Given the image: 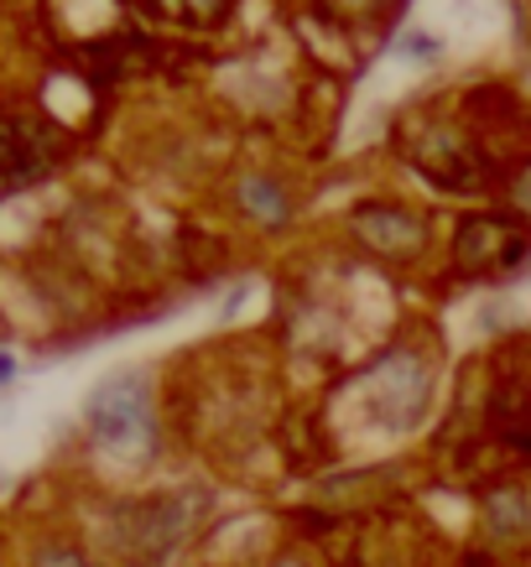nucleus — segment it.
Listing matches in <instances>:
<instances>
[{
  "label": "nucleus",
  "mask_w": 531,
  "mask_h": 567,
  "mask_svg": "<svg viewBox=\"0 0 531 567\" xmlns=\"http://www.w3.org/2000/svg\"><path fill=\"white\" fill-rule=\"evenodd\" d=\"M11 370H17V364H11L6 354H0V380H11Z\"/></svg>",
  "instance_id": "obj_13"
},
{
  "label": "nucleus",
  "mask_w": 531,
  "mask_h": 567,
  "mask_svg": "<svg viewBox=\"0 0 531 567\" xmlns=\"http://www.w3.org/2000/svg\"><path fill=\"white\" fill-rule=\"evenodd\" d=\"M276 567H303V563H297V557H282V563H276Z\"/></svg>",
  "instance_id": "obj_14"
},
{
  "label": "nucleus",
  "mask_w": 531,
  "mask_h": 567,
  "mask_svg": "<svg viewBox=\"0 0 531 567\" xmlns=\"http://www.w3.org/2000/svg\"><path fill=\"white\" fill-rule=\"evenodd\" d=\"M32 567H100V563H89V557H79V551H69V547H42Z\"/></svg>",
  "instance_id": "obj_10"
},
{
  "label": "nucleus",
  "mask_w": 531,
  "mask_h": 567,
  "mask_svg": "<svg viewBox=\"0 0 531 567\" xmlns=\"http://www.w3.org/2000/svg\"><path fill=\"white\" fill-rule=\"evenodd\" d=\"M188 526H193V495H152L141 505H125L115 516V547L125 551V563L156 567L183 547Z\"/></svg>",
  "instance_id": "obj_2"
},
{
  "label": "nucleus",
  "mask_w": 531,
  "mask_h": 567,
  "mask_svg": "<svg viewBox=\"0 0 531 567\" xmlns=\"http://www.w3.org/2000/svg\"><path fill=\"white\" fill-rule=\"evenodd\" d=\"M152 17L167 21H188V27H204V21H219L229 11V0H146Z\"/></svg>",
  "instance_id": "obj_9"
},
{
  "label": "nucleus",
  "mask_w": 531,
  "mask_h": 567,
  "mask_svg": "<svg viewBox=\"0 0 531 567\" xmlns=\"http://www.w3.org/2000/svg\"><path fill=\"white\" fill-rule=\"evenodd\" d=\"M484 520L496 536H521L531 526V495L527 489H496L484 505Z\"/></svg>",
  "instance_id": "obj_8"
},
{
  "label": "nucleus",
  "mask_w": 531,
  "mask_h": 567,
  "mask_svg": "<svg viewBox=\"0 0 531 567\" xmlns=\"http://www.w3.org/2000/svg\"><path fill=\"white\" fill-rule=\"evenodd\" d=\"M355 235L360 245H370L386 260H411L428 245V224L417 219L411 208H391V204H370L355 214Z\"/></svg>",
  "instance_id": "obj_5"
},
{
  "label": "nucleus",
  "mask_w": 531,
  "mask_h": 567,
  "mask_svg": "<svg viewBox=\"0 0 531 567\" xmlns=\"http://www.w3.org/2000/svg\"><path fill=\"white\" fill-rule=\"evenodd\" d=\"M453 256L463 266H496V260L521 256V240L506 229V219H463L453 235Z\"/></svg>",
  "instance_id": "obj_6"
},
{
  "label": "nucleus",
  "mask_w": 531,
  "mask_h": 567,
  "mask_svg": "<svg viewBox=\"0 0 531 567\" xmlns=\"http://www.w3.org/2000/svg\"><path fill=\"white\" fill-rule=\"evenodd\" d=\"M511 204H515V214H527V219H531V167L511 183Z\"/></svg>",
  "instance_id": "obj_11"
},
{
  "label": "nucleus",
  "mask_w": 531,
  "mask_h": 567,
  "mask_svg": "<svg viewBox=\"0 0 531 567\" xmlns=\"http://www.w3.org/2000/svg\"><path fill=\"white\" fill-rule=\"evenodd\" d=\"M241 204L251 219H261L266 229H282L292 219V198L276 188L272 177H241Z\"/></svg>",
  "instance_id": "obj_7"
},
{
  "label": "nucleus",
  "mask_w": 531,
  "mask_h": 567,
  "mask_svg": "<svg viewBox=\"0 0 531 567\" xmlns=\"http://www.w3.org/2000/svg\"><path fill=\"white\" fill-rule=\"evenodd\" d=\"M422 412H428V370H422L417 354L391 349V354L376 364V375H370V416L386 422L391 432H401Z\"/></svg>",
  "instance_id": "obj_4"
},
{
  "label": "nucleus",
  "mask_w": 531,
  "mask_h": 567,
  "mask_svg": "<svg viewBox=\"0 0 531 567\" xmlns=\"http://www.w3.org/2000/svg\"><path fill=\"white\" fill-rule=\"evenodd\" d=\"M63 136L37 115H0V198L37 188L58 167Z\"/></svg>",
  "instance_id": "obj_3"
},
{
  "label": "nucleus",
  "mask_w": 531,
  "mask_h": 567,
  "mask_svg": "<svg viewBox=\"0 0 531 567\" xmlns=\"http://www.w3.org/2000/svg\"><path fill=\"white\" fill-rule=\"evenodd\" d=\"M328 6H339V11H376L380 0H328Z\"/></svg>",
  "instance_id": "obj_12"
},
{
  "label": "nucleus",
  "mask_w": 531,
  "mask_h": 567,
  "mask_svg": "<svg viewBox=\"0 0 531 567\" xmlns=\"http://www.w3.org/2000/svg\"><path fill=\"white\" fill-rule=\"evenodd\" d=\"M89 437L115 453V458H152L156 453V406H152V385L146 375H110L100 391L89 395L84 406Z\"/></svg>",
  "instance_id": "obj_1"
}]
</instances>
